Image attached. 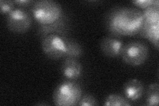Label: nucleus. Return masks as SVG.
<instances>
[{
    "instance_id": "obj_16",
    "label": "nucleus",
    "mask_w": 159,
    "mask_h": 106,
    "mask_svg": "<svg viewBox=\"0 0 159 106\" xmlns=\"http://www.w3.org/2000/svg\"><path fill=\"white\" fill-rule=\"evenodd\" d=\"M98 103L96 98L92 94H86L82 95L78 105L79 106H95L98 105Z\"/></svg>"
},
{
    "instance_id": "obj_3",
    "label": "nucleus",
    "mask_w": 159,
    "mask_h": 106,
    "mask_svg": "<svg viewBox=\"0 0 159 106\" xmlns=\"http://www.w3.org/2000/svg\"><path fill=\"white\" fill-rule=\"evenodd\" d=\"M82 95L80 84L74 80H66L60 83L54 91L52 99L54 105L58 106L78 105Z\"/></svg>"
},
{
    "instance_id": "obj_2",
    "label": "nucleus",
    "mask_w": 159,
    "mask_h": 106,
    "mask_svg": "<svg viewBox=\"0 0 159 106\" xmlns=\"http://www.w3.org/2000/svg\"><path fill=\"white\" fill-rule=\"evenodd\" d=\"M32 16L39 25H49L57 21L64 14L61 4L53 0H39L31 9Z\"/></svg>"
},
{
    "instance_id": "obj_5",
    "label": "nucleus",
    "mask_w": 159,
    "mask_h": 106,
    "mask_svg": "<svg viewBox=\"0 0 159 106\" xmlns=\"http://www.w3.org/2000/svg\"><path fill=\"white\" fill-rule=\"evenodd\" d=\"M32 24L31 16L21 7L15 8L7 16V26L10 31L23 34L30 29Z\"/></svg>"
},
{
    "instance_id": "obj_1",
    "label": "nucleus",
    "mask_w": 159,
    "mask_h": 106,
    "mask_svg": "<svg viewBox=\"0 0 159 106\" xmlns=\"http://www.w3.org/2000/svg\"><path fill=\"white\" fill-rule=\"evenodd\" d=\"M143 23L141 10L120 7L111 10L106 19V26L116 36H133L139 33Z\"/></svg>"
},
{
    "instance_id": "obj_7",
    "label": "nucleus",
    "mask_w": 159,
    "mask_h": 106,
    "mask_svg": "<svg viewBox=\"0 0 159 106\" xmlns=\"http://www.w3.org/2000/svg\"><path fill=\"white\" fill-rule=\"evenodd\" d=\"M69 28V21L65 14L57 21L49 25H39L37 34L41 39L48 35L56 34L62 37H66Z\"/></svg>"
},
{
    "instance_id": "obj_13",
    "label": "nucleus",
    "mask_w": 159,
    "mask_h": 106,
    "mask_svg": "<svg viewBox=\"0 0 159 106\" xmlns=\"http://www.w3.org/2000/svg\"><path fill=\"white\" fill-rule=\"evenodd\" d=\"M159 102V85L152 83L149 85L146 94V105L148 106H157Z\"/></svg>"
},
{
    "instance_id": "obj_9",
    "label": "nucleus",
    "mask_w": 159,
    "mask_h": 106,
    "mask_svg": "<svg viewBox=\"0 0 159 106\" xmlns=\"http://www.w3.org/2000/svg\"><path fill=\"white\" fill-rule=\"evenodd\" d=\"M63 76L68 80H76L81 77L83 73V67L76 58H64L61 67Z\"/></svg>"
},
{
    "instance_id": "obj_10",
    "label": "nucleus",
    "mask_w": 159,
    "mask_h": 106,
    "mask_svg": "<svg viewBox=\"0 0 159 106\" xmlns=\"http://www.w3.org/2000/svg\"><path fill=\"white\" fill-rule=\"evenodd\" d=\"M144 85L140 80L132 78L124 84L123 93L129 102H137L143 95Z\"/></svg>"
},
{
    "instance_id": "obj_15",
    "label": "nucleus",
    "mask_w": 159,
    "mask_h": 106,
    "mask_svg": "<svg viewBox=\"0 0 159 106\" xmlns=\"http://www.w3.org/2000/svg\"><path fill=\"white\" fill-rule=\"evenodd\" d=\"M143 21L151 23H159V6H152L142 12Z\"/></svg>"
},
{
    "instance_id": "obj_11",
    "label": "nucleus",
    "mask_w": 159,
    "mask_h": 106,
    "mask_svg": "<svg viewBox=\"0 0 159 106\" xmlns=\"http://www.w3.org/2000/svg\"><path fill=\"white\" fill-rule=\"evenodd\" d=\"M139 34H140L143 37L148 40L158 50L159 23H151L143 21L141 29Z\"/></svg>"
},
{
    "instance_id": "obj_12",
    "label": "nucleus",
    "mask_w": 159,
    "mask_h": 106,
    "mask_svg": "<svg viewBox=\"0 0 159 106\" xmlns=\"http://www.w3.org/2000/svg\"><path fill=\"white\" fill-rule=\"evenodd\" d=\"M64 43L66 45V53L64 58H78L83 54V48L82 45L76 40L68 38L67 37H63Z\"/></svg>"
},
{
    "instance_id": "obj_19",
    "label": "nucleus",
    "mask_w": 159,
    "mask_h": 106,
    "mask_svg": "<svg viewBox=\"0 0 159 106\" xmlns=\"http://www.w3.org/2000/svg\"><path fill=\"white\" fill-rule=\"evenodd\" d=\"M13 2L15 4L17 5L19 7L21 8L24 7H27L33 3V2L31 1V0H15Z\"/></svg>"
},
{
    "instance_id": "obj_6",
    "label": "nucleus",
    "mask_w": 159,
    "mask_h": 106,
    "mask_svg": "<svg viewBox=\"0 0 159 106\" xmlns=\"http://www.w3.org/2000/svg\"><path fill=\"white\" fill-rule=\"evenodd\" d=\"M41 48L48 58L54 60L64 58L66 53V45L63 37L56 34L48 35L42 38Z\"/></svg>"
},
{
    "instance_id": "obj_8",
    "label": "nucleus",
    "mask_w": 159,
    "mask_h": 106,
    "mask_svg": "<svg viewBox=\"0 0 159 106\" xmlns=\"http://www.w3.org/2000/svg\"><path fill=\"white\" fill-rule=\"evenodd\" d=\"M100 49L102 53L107 57L116 58L121 56L123 48V43L118 38L106 37L100 41Z\"/></svg>"
},
{
    "instance_id": "obj_17",
    "label": "nucleus",
    "mask_w": 159,
    "mask_h": 106,
    "mask_svg": "<svg viewBox=\"0 0 159 106\" xmlns=\"http://www.w3.org/2000/svg\"><path fill=\"white\" fill-rule=\"evenodd\" d=\"M15 3L9 0L0 1V12L3 15H8L15 9Z\"/></svg>"
},
{
    "instance_id": "obj_18",
    "label": "nucleus",
    "mask_w": 159,
    "mask_h": 106,
    "mask_svg": "<svg viewBox=\"0 0 159 106\" xmlns=\"http://www.w3.org/2000/svg\"><path fill=\"white\" fill-rule=\"evenodd\" d=\"M131 3L135 6L143 9H145L152 6H159V2L158 0H135V1H132Z\"/></svg>"
},
{
    "instance_id": "obj_14",
    "label": "nucleus",
    "mask_w": 159,
    "mask_h": 106,
    "mask_svg": "<svg viewBox=\"0 0 159 106\" xmlns=\"http://www.w3.org/2000/svg\"><path fill=\"white\" fill-rule=\"evenodd\" d=\"M103 105L105 106H130V102L123 95L118 94L108 95L104 100Z\"/></svg>"
},
{
    "instance_id": "obj_4",
    "label": "nucleus",
    "mask_w": 159,
    "mask_h": 106,
    "mask_svg": "<svg viewBox=\"0 0 159 106\" xmlns=\"http://www.w3.org/2000/svg\"><path fill=\"white\" fill-rule=\"evenodd\" d=\"M149 50L145 43L134 41L124 45L121 57L124 62L133 67H139L145 62Z\"/></svg>"
}]
</instances>
